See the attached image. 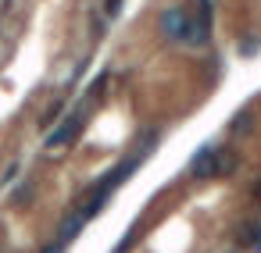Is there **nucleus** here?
I'll return each instance as SVG.
<instances>
[{
	"label": "nucleus",
	"instance_id": "1",
	"mask_svg": "<svg viewBox=\"0 0 261 253\" xmlns=\"http://www.w3.org/2000/svg\"><path fill=\"white\" fill-rule=\"evenodd\" d=\"M83 125H86V111L79 107V111H72L54 132H47V143H43V146H47V150H61V146H68V143L83 132Z\"/></svg>",
	"mask_w": 261,
	"mask_h": 253
},
{
	"label": "nucleus",
	"instance_id": "2",
	"mask_svg": "<svg viewBox=\"0 0 261 253\" xmlns=\"http://www.w3.org/2000/svg\"><path fill=\"white\" fill-rule=\"evenodd\" d=\"M215 171H218V146H215V143H204V146L190 157L186 175L200 182V178H215Z\"/></svg>",
	"mask_w": 261,
	"mask_h": 253
},
{
	"label": "nucleus",
	"instance_id": "3",
	"mask_svg": "<svg viewBox=\"0 0 261 253\" xmlns=\"http://www.w3.org/2000/svg\"><path fill=\"white\" fill-rule=\"evenodd\" d=\"M161 33H165L168 43H186V36H190V15L182 8H168L161 15Z\"/></svg>",
	"mask_w": 261,
	"mask_h": 253
},
{
	"label": "nucleus",
	"instance_id": "4",
	"mask_svg": "<svg viewBox=\"0 0 261 253\" xmlns=\"http://www.w3.org/2000/svg\"><path fill=\"white\" fill-rule=\"evenodd\" d=\"M143 161H147L143 153H133V157H125V161H122V164H115V168H111V171H108V175H104L97 185H100V189H108V193H115L122 182H129V178H133V171H136Z\"/></svg>",
	"mask_w": 261,
	"mask_h": 253
},
{
	"label": "nucleus",
	"instance_id": "5",
	"mask_svg": "<svg viewBox=\"0 0 261 253\" xmlns=\"http://www.w3.org/2000/svg\"><path fill=\"white\" fill-rule=\"evenodd\" d=\"M83 225H86V217H83V210H75V214H68L65 221H61V228H58V239L61 242H72L79 232H83Z\"/></svg>",
	"mask_w": 261,
	"mask_h": 253
},
{
	"label": "nucleus",
	"instance_id": "6",
	"mask_svg": "<svg viewBox=\"0 0 261 253\" xmlns=\"http://www.w3.org/2000/svg\"><path fill=\"white\" fill-rule=\"evenodd\" d=\"M236 246H247V249L261 253V225H247V228L236 235Z\"/></svg>",
	"mask_w": 261,
	"mask_h": 253
},
{
	"label": "nucleus",
	"instance_id": "7",
	"mask_svg": "<svg viewBox=\"0 0 261 253\" xmlns=\"http://www.w3.org/2000/svg\"><path fill=\"white\" fill-rule=\"evenodd\" d=\"M250 129H254V114H250V111H240V114L229 121V132H232V136H247Z\"/></svg>",
	"mask_w": 261,
	"mask_h": 253
},
{
	"label": "nucleus",
	"instance_id": "8",
	"mask_svg": "<svg viewBox=\"0 0 261 253\" xmlns=\"http://www.w3.org/2000/svg\"><path fill=\"white\" fill-rule=\"evenodd\" d=\"M232 168H236V157H232L229 150H222V146H218V171H215V175H218V178H225V175H232Z\"/></svg>",
	"mask_w": 261,
	"mask_h": 253
},
{
	"label": "nucleus",
	"instance_id": "9",
	"mask_svg": "<svg viewBox=\"0 0 261 253\" xmlns=\"http://www.w3.org/2000/svg\"><path fill=\"white\" fill-rule=\"evenodd\" d=\"M236 50H240V57H254V54L261 50V40H257V36H243V40L236 43Z\"/></svg>",
	"mask_w": 261,
	"mask_h": 253
},
{
	"label": "nucleus",
	"instance_id": "10",
	"mask_svg": "<svg viewBox=\"0 0 261 253\" xmlns=\"http://www.w3.org/2000/svg\"><path fill=\"white\" fill-rule=\"evenodd\" d=\"M133 239H136V228H129V232L122 235V242H118V246H115L111 253H129V246H133Z\"/></svg>",
	"mask_w": 261,
	"mask_h": 253
},
{
	"label": "nucleus",
	"instance_id": "11",
	"mask_svg": "<svg viewBox=\"0 0 261 253\" xmlns=\"http://www.w3.org/2000/svg\"><path fill=\"white\" fill-rule=\"evenodd\" d=\"M65 249H68V242H61V239H58V242H47L40 253H65Z\"/></svg>",
	"mask_w": 261,
	"mask_h": 253
},
{
	"label": "nucleus",
	"instance_id": "12",
	"mask_svg": "<svg viewBox=\"0 0 261 253\" xmlns=\"http://www.w3.org/2000/svg\"><path fill=\"white\" fill-rule=\"evenodd\" d=\"M29 196H33V185H22V189H18V193H15V203H25V200H29Z\"/></svg>",
	"mask_w": 261,
	"mask_h": 253
},
{
	"label": "nucleus",
	"instance_id": "13",
	"mask_svg": "<svg viewBox=\"0 0 261 253\" xmlns=\"http://www.w3.org/2000/svg\"><path fill=\"white\" fill-rule=\"evenodd\" d=\"M104 11H108V15H111V18H115V15H118V11H122V0H108V4H104Z\"/></svg>",
	"mask_w": 261,
	"mask_h": 253
}]
</instances>
